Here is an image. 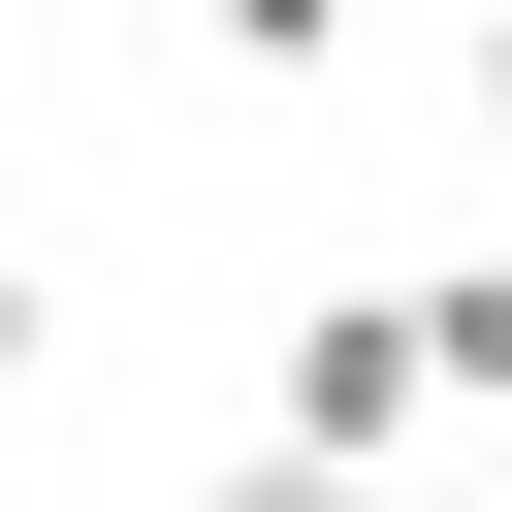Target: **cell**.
Wrapping results in <instances>:
<instances>
[{"label":"cell","mask_w":512,"mask_h":512,"mask_svg":"<svg viewBox=\"0 0 512 512\" xmlns=\"http://www.w3.org/2000/svg\"><path fill=\"white\" fill-rule=\"evenodd\" d=\"M256 416H288V448H352V480H384V448H416V416H480V384H448V320H416V288H384V256H320V288H288V320H256Z\"/></svg>","instance_id":"obj_1"},{"label":"cell","mask_w":512,"mask_h":512,"mask_svg":"<svg viewBox=\"0 0 512 512\" xmlns=\"http://www.w3.org/2000/svg\"><path fill=\"white\" fill-rule=\"evenodd\" d=\"M416 320H448V384L512 416V256H416Z\"/></svg>","instance_id":"obj_2"},{"label":"cell","mask_w":512,"mask_h":512,"mask_svg":"<svg viewBox=\"0 0 512 512\" xmlns=\"http://www.w3.org/2000/svg\"><path fill=\"white\" fill-rule=\"evenodd\" d=\"M192 32H224L256 96H288V64H352V0H192Z\"/></svg>","instance_id":"obj_3"},{"label":"cell","mask_w":512,"mask_h":512,"mask_svg":"<svg viewBox=\"0 0 512 512\" xmlns=\"http://www.w3.org/2000/svg\"><path fill=\"white\" fill-rule=\"evenodd\" d=\"M320 480H352V448H288V416H256V448H224V480H160V512H320Z\"/></svg>","instance_id":"obj_4"},{"label":"cell","mask_w":512,"mask_h":512,"mask_svg":"<svg viewBox=\"0 0 512 512\" xmlns=\"http://www.w3.org/2000/svg\"><path fill=\"white\" fill-rule=\"evenodd\" d=\"M448 128H480V160H512V0H480V32H448Z\"/></svg>","instance_id":"obj_5"},{"label":"cell","mask_w":512,"mask_h":512,"mask_svg":"<svg viewBox=\"0 0 512 512\" xmlns=\"http://www.w3.org/2000/svg\"><path fill=\"white\" fill-rule=\"evenodd\" d=\"M32 352H64V288H32V256H0V384H32Z\"/></svg>","instance_id":"obj_6"},{"label":"cell","mask_w":512,"mask_h":512,"mask_svg":"<svg viewBox=\"0 0 512 512\" xmlns=\"http://www.w3.org/2000/svg\"><path fill=\"white\" fill-rule=\"evenodd\" d=\"M320 512H448V480H416V448H384V480H320Z\"/></svg>","instance_id":"obj_7"}]
</instances>
